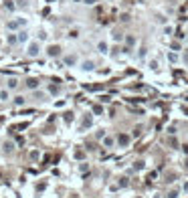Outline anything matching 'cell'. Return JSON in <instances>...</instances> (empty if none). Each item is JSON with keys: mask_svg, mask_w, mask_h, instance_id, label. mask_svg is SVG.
<instances>
[{"mask_svg": "<svg viewBox=\"0 0 188 198\" xmlns=\"http://www.w3.org/2000/svg\"><path fill=\"white\" fill-rule=\"evenodd\" d=\"M41 53H42L41 41H28V42H27V57H28V59H37Z\"/></svg>", "mask_w": 188, "mask_h": 198, "instance_id": "1", "label": "cell"}, {"mask_svg": "<svg viewBox=\"0 0 188 198\" xmlns=\"http://www.w3.org/2000/svg\"><path fill=\"white\" fill-rule=\"evenodd\" d=\"M131 133H119V136H115V141H117V146L119 148H130V144H131Z\"/></svg>", "mask_w": 188, "mask_h": 198, "instance_id": "2", "label": "cell"}, {"mask_svg": "<svg viewBox=\"0 0 188 198\" xmlns=\"http://www.w3.org/2000/svg\"><path fill=\"white\" fill-rule=\"evenodd\" d=\"M79 69L83 73H91V71H95V61L93 59H83V61L79 63Z\"/></svg>", "mask_w": 188, "mask_h": 198, "instance_id": "3", "label": "cell"}, {"mask_svg": "<svg viewBox=\"0 0 188 198\" xmlns=\"http://www.w3.org/2000/svg\"><path fill=\"white\" fill-rule=\"evenodd\" d=\"M63 63H65V67H79V57H77V55H65V57H63Z\"/></svg>", "mask_w": 188, "mask_h": 198, "instance_id": "4", "label": "cell"}, {"mask_svg": "<svg viewBox=\"0 0 188 198\" xmlns=\"http://www.w3.org/2000/svg\"><path fill=\"white\" fill-rule=\"evenodd\" d=\"M47 57H49V59L61 57V45H49V47H47Z\"/></svg>", "mask_w": 188, "mask_h": 198, "instance_id": "5", "label": "cell"}, {"mask_svg": "<svg viewBox=\"0 0 188 198\" xmlns=\"http://www.w3.org/2000/svg\"><path fill=\"white\" fill-rule=\"evenodd\" d=\"M24 85H27V89H28V91H37V89L41 87V81H38L37 77H28V79L24 81Z\"/></svg>", "mask_w": 188, "mask_h": 198, "instance_id": "6", "label": "cell"}, {"mask_svg": "<svg viewBox=\"0 0 188 198\" xmlns=\"http://www.w3.org/2000/svg\"><path fill=\"white\" fill-rule=\"evenodd\" d=\"M18 85H20L18 77H8V79H6V89H8V91H16Z\"/></svg>", "mask_w": 188, "mask_h": 198, "instance_id": "7", "label": "cell"}, {"mask_svg": "<svg viewBox=\"0 0 188 198\" xmlns=\"http://www.w3.org/2000/svg\"><path fill=\"white\" fill-rule=\"evenodd\" d=\"M101 144H103V148H107V150H113L115 146H117V141H115V137H113V136H105L103 140H101Z\"/></svg>", "mask_w": 188, "mask_h": 198, "instance_id": "8", "label": "cell"}, {"mask_svg": "<svg viewBox=\"0 0 188 198\" xmlns=\"http://www.w3.org/2000/svg\"><path fill=\"white\" fill-rule=\"evenodd\" d=\"M12 91H8L6 87H2L0 89V103H8V101H12V95H10Z\"/></svg>", "mask_w": 188, "mask_h": 198, "instance_id": "9", "label": "cell"}, {"mask_svg": "<svg viewBox=\"0 0 188 198\" xmlns=\"http://www.w3.org/2000/svg\"><path fill=\"white\" fill-rule=\"evenodd\" d=\"M10 103L14 107H24V105H27V97H24V95H16V97H12Z\"/></svg>", "mask_w": 188, "mask_h": 198, "instance_id": "10", "label": "cell"}, {"mask_svg": "<svg viewBox=\"0 0 188 198\" xmlns=\"http://www.w3.org/2000/svg\"><path fill=\"white\" fill-rule=\"evenodd\" d=\"M97 51H99L101 55H107L109 53V42L107 41H99L97 42Z\"/></svg>", "mask_w": 188, "mask_h": 198, "instance_id": "11", "label": "cell"}, {"mask_svg": "<svg viewBox=\"0 0 188 198\" xmlns=\"http://www.w3.org/2000/svg\"><path fill=\"white\" fill-rule=\"evenodd\" d=\"M168 61L174 63V65H178V63H180V55H178L176 51H170V53H168Z\"/></svg>", "mask_w": 188, "mask_h": 198, "instance_id": "12", "label": "cell"}, {"mask_svg": "<svg viewBox=\"0 0 188 198\" xmlns=\"http://www.w3.org/2000/svg\"><path fill=\"white\" fill-rule=\"evenodd\" d=\"M16 37H18V42H20V45H22V42H28V32L22 31V28L16 32Z\"/></svg>", "mask_w": 188, "mask_h": 198, "instance_id": "13", "label": "cell"}, {"mask_svg": "<svg viewBox=\"0 0 188 198\" xmlns=\"http://www.w3.org/2000/svg\"><path fill=\"white\" fill-rule=\"evenodd\" d=\"M148 69H150V71H158V69H160V61H158V59H152V61L148 63Z\"/></svg>", "mask_w": 188, "mask_h": 198, "instance_id": "14", "label": "cell"}, {"mask_svg": "<svg viewBox=\"0 0 188 198\" xmlns=\"http://www.w3.org/2000/svg\"><path fill=\"white\" fill-rule=\"evenodd\" d=\"M2 150L6 154H10V152H14V144H12V141H4V146H2Z\"/></svg>", "mask_w": 188, "mask_h": 198, "instance_id": "15", "label": "cell"}, {"mask_svg": "<svg viewBox=\"0 0 188 198\" xmlns=\"http://www.w3.org/2000/svg\"><path fill=\"white\" fill-rule=\"evenodd\" d=\"M182 190H178V188H172V190H168V194H166V198H178L180 196Z\"/></svg>", "mask_w": 188, "mask_h": 198, "instance_id": "16", "label": "cell"}, {"mask_svg": "<svg viewBox=\"0 0 188 198\" xmlns=\"http://www.w3.org/2000/svg\"><path fill=\"white\" fill-rule=\"evenodd\" d=\"M126 45L130 47V49L136 45V37H134V34H126Z\"/></svg>", "mask_w": 188, "mask_h": 198, "instance_id": "17", "label": "cell"}, {"mask_svg": "<svg viewBox=\"0 0 188 198\" xmlns=\"http://www.w3.org/2000/svg\"><path fill=\"white\" fill-rule=\"evenodd\" d=\"M6 42H8V45H16V42H18V37H16V34H8Z\"/></svg>", "mask_w": 188, "mask_h": 198, "instance_id": "18", "label": "cell"}, {"mask_svg": "<svg viewBox=\"0 0 188 198\" xmlns=\"http://www.w3.org/2000/svg\"><path fill=\"white\" fill-rule=\"evenodd\" d=\"M28 156H31L32 162H37L38 158H41V152H38V150H31V154H28Z\"/></svg>", "mask_w": 188, "mask_h": 198, "instance_id": "19", "label": "cell"}, {"mask_svg": "<svg viewBox=\"0 0 188 198\" xmlns=\"http://www.w3.org/2000/svg\"><path fill=\"white\" fill-rule=\"evenodd\" d=\"M170 146H172V150H178L180 148V141H178L176 137H172V140H170Z\"/></svg>", "mask_w": 188, "mask_h": 198, "instance_id": "20", "label": "cell"}, {"mask_svg": "<svg viewBox=\"0 0 188 198\" xmlns=\"http://www.w3.org/2000/svg\"><path fill=\"white\" fill-rule=\"evenodd\" d=\"M172 32H174V28L170 27V24H166V27H164V34H166V37H172Z\"/></svg>", "mask_w": 188, "mask_h": 198, "instance_id": "21", "label": "cell"}, {"mask_svg": "<svg viewBox=\"0 0 188 198\" xmlns=\"http://www.w3.org/2000/svg\"><path fill=\"white\" fill-rule=\"evenodd\" d=\"M93 113H95V115H101V113H103V107H101V105H93Z\"/></svg>", "mask_w": 188, "mask_h": 198, "instance_id": "22", "label": "cell"}, {"mask_svg": "<svg viewBox=\"0 0 188 198\" xmlns=\"http://www.w3.org/2000/svg\"><path fill=\"white\" fill-rule=\"evenodd\" d=\"M142 136V127H134V131H131V137H140Z\"/></svg>", "mask_w": 188, "mask_h": 198, "instance_id": "23", "label": "cell"}, {"mask_svg": "<svg viewBox=\"0 0 188 198\" xmlns=\"http://www.w3.org/2000/svg\"><path fill=\"white\" fill-rule=\"evenodd\" d=\"M69 38H79V31H77V28L69 31Z\"/></svg>", "mask_w": 188, "mask_h": 198, "instance_id": "24", "label": "cell"}, {"mask_svg": "<svg viewBox=\"0 0 188 198\" xmlns=\"http://www.w3.org/2000/svg\"><path fill=\"white\" fill-rule=\"evenodd\" d=\"M182 194H188V180H184V182H182Z\"/></svg>", "mask_w": 188, "mask_h": 198, "instance_id": "25", "label": "cell"}, {"mask_svg": "<svg viewBox=\"0 0 188 198\" xmlns=\"http://www.w3.org/2000/svg\"><path fill=\"white\" fill-rule=\"evenodd\" d=\"M170 49H172V51H176V53H180V42H176V41H174Z\"/></svg>", "mask_w": 188, "mask_h": 198, "instance_id": "26", "label": "cell"}, {"mask_svg": "<svg viewBox=\"0 0 188 198\" xmlns=\"http://www.w3.org/2000/svg\"><path fill=\"white\" fill-rule=\"evenodd\" d=\"M121 53H123V55H130V53H131V49H130L127 45H123V47H121Z\"/></svg>", "mask_w": 188, "mask_h": 198, "instance_id": "27", "label": "cell"}, {"mask_svg": "<svg viewBox=\"0 0 188 198\" xmlns=\"http://www.w3.org/2000/svg\"><path fill=\"white\" fill-rule=\"evenodd\" d=\"M95 136H97V140H103V137H105V131H103V130H97Z\"/></svg>", "mask_w": 188, "mask_h": 198, "instance_id": "28", "label": "cell"}, {"mask_svg": "<svg viewBox=\"0 0 188 198\" xmlns=\"http://www.w3.org/2000/svg\"><path fill=\"white\" fill-rule=\"evenodd\" d=\"M146 51H148L146 47H142V49H140V55H138V57H140V59H144V57H146Z\"/></svg>", "mask_w": 188, "mask_h": 198, "instance_id": "29", "label": "cell"}, {"mask_svg": "<svg viewBox=\"0 0 188 198\" xmlns=\"http://www.w3.org/2000/svg\"><path fill=\"white\" fill-rule=\"evenodd\" d=\"M134 168H136V170H144V162H136Z\"/></svg>", "mask_w": 188, "mask_h": 198, "instance_id": "30", "label": "cell"}, {"mask_svg": "<svg viewBox=\"0 0 188 198\" xmlns=\"http://www.w3.org/2000/svg\"><path fill=\"white\" fill-rule=\"evenodd\" d=\"M45 38H47V32H45V31L38 32V41H45Z\"/></svg>", "mask_w": 188, "mask_h": 198, "instance_id": "31", "label": "cell"}, {"mask_svg": "<svg viewBox=\"0 0 188 198\" xmlns=\"http://www.w3.org/2000/svg\"><path fill=\"white\" fill-rule=\"evenodd\" d=\"M6 8H8V10H14L16 6H14V4H12V2H6Z\"/></svg>", "mask_w": 188, "mask_h": 198, "instance_id": "32", "label": "cell"}, {"mask_svg": "<svg viewBox=\"0 0 188 198\" xmlns=\"http://www.w3.org/2000/svg\"><path fill=\"white\" fill-rule=\"evenodd\" d=\"M119 184H121V186H127L130 182H127V178H121V180H119Z\"/></svg>", "mask_w": 188, "mask_h": 198, "instance_id": "33", "label": "cell"}, {"mask_svg": "<svg viewBox=\"0 0 188 198\" xmlns=\"http://www.w3.org/2000/svg\"><path fill=\"white\" fill-rule=\"evenodd\" d=\"M182 152H184L186 156H188V144H186V146H182Z\"/></svg>", "mask_w": 188, "mask_h": 198, "instance_id": "34", "label": "cell"}, {"mask_svg": "<svg viewBox=\"0 0 188 198\" xmlns=\"http://www.w3.org/2000/svg\"><path fill=\"white\" fill-rule=\"evenodd\" d=\"M85 4H89V6H93V4H95V0H85Z\"/></svg>", "mask_w": 188, "mask_h": 198, "instance_id": "35", "label": "cell"}]
</instances>
